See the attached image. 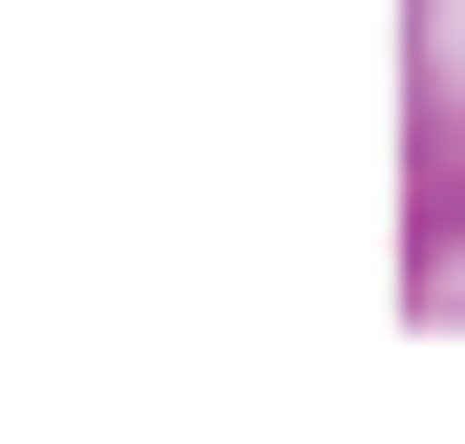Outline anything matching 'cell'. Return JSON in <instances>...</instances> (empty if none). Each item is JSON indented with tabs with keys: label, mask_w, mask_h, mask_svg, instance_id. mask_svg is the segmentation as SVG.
I'll return each mask as SVG.
<instances>
[]
</instances>
